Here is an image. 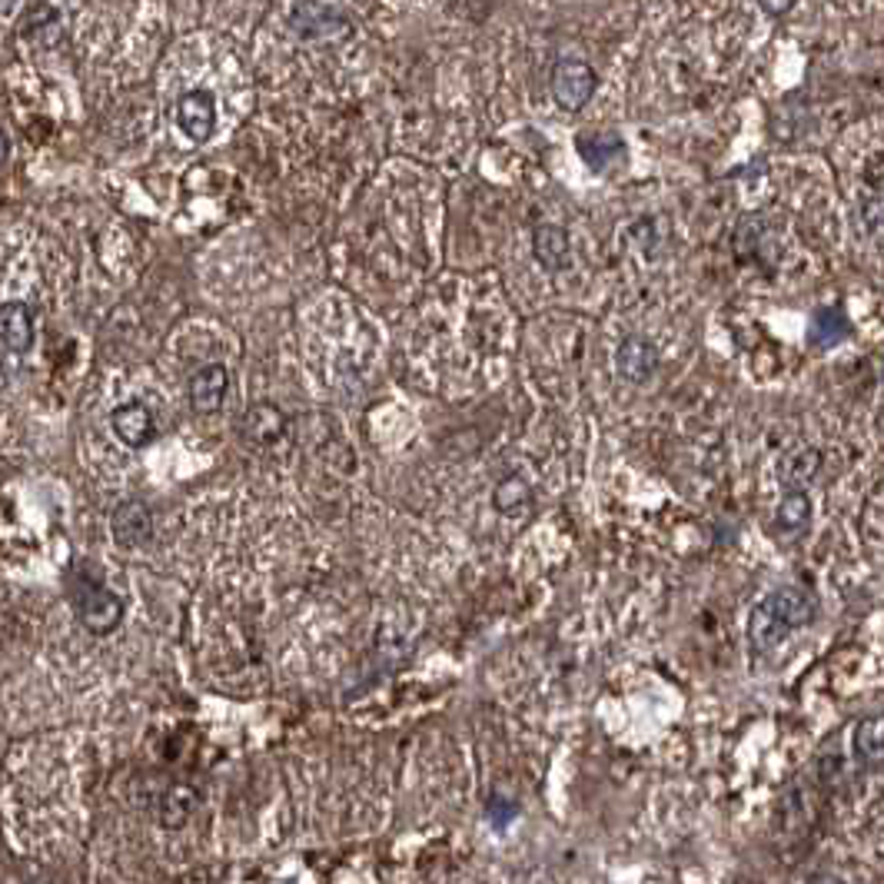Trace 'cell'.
Instances as JSON below:
<instances>
[{"instance_id": "1", "label": "cell", "mask_w": 884, "mask_h": 884, "mask_svg": "<svg viewBox=\"0 0 884 884\" xmlns=\"http://www.w3.org/2000/svg\"><path fill=\"white\" fill-rule=\"evenodd\" d=\"M67 595H70V605L77 612L80 625L93 635L113 632L123 619V602L107 585L90 579L87 572H73L67 579Z\"/></svg>"}, {"instance_id": "2", "label": "cell", "mask_w": 884, "mask_h": 884, "mask_svg": "<svg viewBox=\"0 0 884 884\" xmlns=\"http://www.w3.org/2000/svg\"><path fill=\"white\" fill-rule=\"evenodd\" d=\"M549 83H552V97L562 110H582L595 97L599 77L585 60H562V63H555Z\"/></svg>"}, {"instance_id": "3", "label": "cell", "mask_w": 884, "mask_h": 884, "mask_svg": "<svg viewBox=\"0 0 884 884\" xmlns=\"http://www.w3.org/2000/svg\"><path fill=\"white\" fill-rule=\"evenodd\" d=\"M293 30L303 40H327L343 37L350 30V20L323 0H300L293 10Z\"/></svg>"}, {"instance_id": "4", "label": "cell", "mask_w": 884, "mask_h": 884, "mask_svg": "<svg viewBox=\"0 0 884 884\" xmlns=\"http://www.w3.org/2000/svg\"><path fill=\"white\" fill-rule=\"evenodd\" d=\"M110 532L117 545L123 549H140L153 539V515L140 499H127L113 509L110 515Z\"/></svg>"}, {"instance_id": "5", "label": "cell", "mask_w": 884, "mask_h": 884, "mask_svg": "<svg viewBox=\"0 0 884 884\" xmlns=\"http://www.w3.org/2000/svg\"><path fill=\"white\" fill-rule=\"evenodd\" d=\"M177 123L193 143H207L217 127V103L207 90H190L177 103Z\"/></svg>"}, {"instance_id": "6", "label": "cell", "mask_w": 884, "mask_h": 884, "mask_svg": "<svg viewBox=\"0 0 884 884\" xmlns=\"http://www.w3.org/2000/svg\"><path fill=\"white\" fill-rule=\"evenodd\" d=\"M615 370H619L622 380L642 386V383H649L655 376L659 353H655V346L645 336H629V340H622V346L615 353Z\"/></svg>"}, {"instance_id": "7", "label": "cell", "mask_w": 884, "mask_h": 884, "mask_svg": "<svg viewBox=\"0 0 884 884\" xmlns=\"http://www.w3.org/2000/svg\"><path fill=\"white\" fill-rule=\"evenodd\" d=\"M230 393V373L223 363H210L193 373L190 380V406L197 413H217Z\"/></svg>"}, {"instance_id": "8", "label": "cell", "mask_w": 884, "mask_h": 884, "mask_svg": "<svg viewBox=\"0 0 884 884\" xmlns=\"http://www.w3.org/2000/svg\"><path fill=\"white\" fill-rule=\"evenodd\" d=\"M532 253H535L542 270L562 273L569 267V260H572L569 230H562L559 223H539L535 233H532Z\"/></svg>"}, {"instance_id": "9", "label": "cell", "mask_w": 884, "mask_h": 884, "mask_svg": "<svg viewBox=\"0 0 884 884\" xmlns=\"http://www.w3.org/2000/svg\"><path fill=\"white\" fill-rule=\"evenodd\" d=\"M0 346L17 356L33 346V313L27 303H0Z\"/></svg>"}, {"instance_id": "10", "label": "cell", "mask_w": 884, "mask_h": 884, "mask_svg": "<svg viewBox=\"0 0 884 884\" xmlns=\"http://www.w3.org/2000/svg\"><path fill=\"white\" fill-rule=\"evenodd\" d=\"M110 430L117 433V440L130 449H140L157 436L153 416L143 403H123L110 413Z\"/></svg>"}, {"instance_id": "11", "label": "cell", "mask_w": 884, "mask_h": 884, "mask_svg": "<svg viewBox=\"0 0 884 884\" xmlns=\"http://www.w3.org/2000/svg\"><path fill=\"white\" fill-rule=\"evenodd\" d=\"M765 605L772 609V615H775L788 632L805 629V625L815 619V612H818L815 599H812L805 589H778V592H772V595L765 599Z\"/></svg>"}, {"instance_id": "12", "label": "cell", "mask_w": 884, "mask_h": 884, "mask_svg": "<svg viewBox=\"0 0 884 884\" xmlns=\"http://www.w3.org/2000/svg\"><path fill=\"white\" fill-rule=\"evenodd\" d=\"M852 336V320L842 307H822L808 320V343L815 350H835Z\"/></svg>"}, {"instance_id": "13", "label": "cell", "mask_w": 884, "mask_h": 884, "mask_svg": "<svg viewBox=\"0 0 884 884\" xmlns=\"http://www.w3.org/2000/svg\"><path fill=\"white\" fill-rule=\"evenodd\" d=\"M243 436L257 445H273L287 436V416L283 410H277L273 403H257L243 413V423H240Z\"/></svg>"}, {"instance_id": "14", "label": "cell", "mask_w": 884, "mask_h": 884, "mask_svg": "<svg viewBox=\"0 0 884 884\" xmlns=\"http://www.w3.org/2000/svg\"><path fill=\"white\" fill-rule=\"evenodd\" d=\"M579 153L585 157V163L595 173H605L615 163H625V143L619 133H592V137H579Z\"/></svg>"}, {"instance_id": "15", "label": "cell", "mask_w": 884, "mask_h": 884, "mask_svg": "<svg viewBox=\"0 0 884 884\" xmlns=\"http://www.w3.org/2000/svg\"><path fill=\"white\" fill-rule=\"evenodd\" d=\"M749 639H752L755 649L772 652L775 645H782V642L788 639V629H785V625L772 615V609L762 602V605H755L752 615H749Z\"/></svg>"}, {"instance_id": "16", "label": "cell", "mask_w": 884, "mask_h": 884, "mask_svg": "<svg viewBox=\"0 0 884 884\" xmlns=\"http://www.w3.org/2000/svg\"><path fill=\"white\" fill-rule=\"evenodd\" d=\"M193 805H197L193 788H187V785H170V788L160 795V802H157V818H160L163 828H180V825L190 818Z\"/></svg>"}, {"instance_id": "17", "label": "cell", "mask_w": 884, "mask_h": 884, "mask_svg": "<svg viewBox=\"0 0 884 884\" xmlns=\"http://www.w3.org/2000/svg\"><path fill=\"white\" fill-rule=\"evenodd\" d=\"M822 469V452L818 449H795L782 459V482L792 489L808 485Z\"/></svg>"}, {"instance_id": "18", "label": "cell", "mask_w": 884, "mask_h": 884, "mask_svg": "<svg viewBox=\"0 0 884 884\" xmlns=\"http://www.w3.org/2000/svg\"><path fill=\"white\" fill-rule=\"evenodd\" d=\"M492 505L502 512V515H522L529 505H532V489L525 485V479L519 475H509L495 485L492 492Z\"/></svg>"}, {"instance_id": "19", "label": "cell", "mask_w": 884, "mask_h": 884, "mask_svg": "<svg viewBox=\"0 0 884 884\" xmlns=\"http://www.w3.org/2000/svg\"><path fill=\"white\" fill-rule=\"evenodd\" d=\"M855 749H858V762L868 769H878L884 755V725L882 719H865L855 732Z\"/></svg>"}, {"instance_id": "20", "label": "cell", "mask_w": 884, "mask_h": 884, "mask_svg": "<svg viewBox=\"0 0 884 884\" xmlns=\"http://www.w3.org/2000/svg\"><path fill=\"white\" fill-rule=\"evenodd\" d=\"M57 23H60V10H57V7H50V3H33V7L20 17V37H23V40H37V37L50 40L53 30H57Z\"/></svg>"}, {"instance_id": "21", "label": "cell", "mask_w": 884, "mask_h": 884, "mask_svg": "<svg viewBox=\"0 0 884 884\" xmlns=\"http://www.w3.org/2000/svg\"><path fill=\"white\" fill-rule=\"evenodd\" d=\"M778 525L785 529V532H798V529H805L808 525V519H812V499L802 492V489H792L782 502H778Z\"/></svg>"}, {"instance_id": "22", "label": "cell", "mask_w": 884, "mask_h": 884, "mask_svg": "<svg viewBox=\"0 0 884 884\" xmlns=\"http://www.w3.org/2000/svg\"><path fill=\"white\" fill-rule=\"evenodd\" d=\"M759 3H762V10L772 13V17H782V13H788V10L795 7V0H759Z\"/></svg>"}, {"instance_id": "23", "label": "cell", "mask_w": 884, "mask_h": 884, "mask_svg": "<svg viewBox=\"0 0 884 884\" xmlns=\"http://www.w3.org/2000/svg\"><path fill=\"white\" fill-rule=\"evenodd\" d=\"M7 153H10V140H7V133L0 130V163L7 160Z\"/></svg>"}, {"instance_id": "24", "label": "cell", "mask_w": 884, "mask_h": 884, "mask_svg": "<svg viewBox=\"0 0 884 884\" xmlns=\"http://www.w3.org/2000/svg\"><path fill=\"white\" fill-rule=\"evenodd\" d=\"M812 884H845L842 878H835V875H818Z\"/></svg>"}, {"instance_id": "25", "label": "cell", "mask_w": 884, "mask_h": 884, "mask_svg": "<svg viewBox=\"0 0 884 884\" xmlns=\"http://www.w3.org/2000/svg\"><path fill=\"white\" fill-rule=\"evenodd\" d=\"M13 3H17V0H0V13H7V10H10Z\"/></svg>"}]
</instances>
